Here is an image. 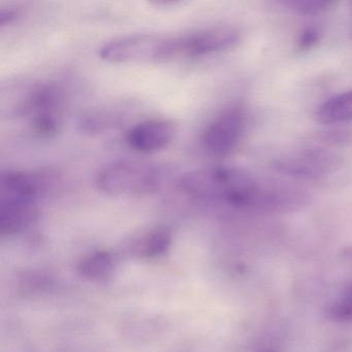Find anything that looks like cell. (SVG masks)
Returning a JSON list of instances; mask_svg holds the SVG:
<instances>
[{
  "instance_id": "cell-8",
  "label": "cell",
  "mask_w": 352,
  "mask_h": 352,
  "mask_svg": "<svg viewBox=\"0 0 352 352\" xmlns=\"http://www.w3.org/2000/svg\"><path fill=\"white\" fill-rule=\"evenodd\" d=\"M177 131L176 123L170 119H147L129 129L126 142L131 149L140 153H155L172 144Z\"/></svg>"
},
{
  "instance_id": "cell-17",
  "label": "cell",
  "mask_w": 352,
  "mask_h": 352,
  "mask_svg": "<svg viewBox=\"0 0 352 352\" xmlns=\"http://www.w3.org/2000/svg\"><path fill=\"white\" fill-rule=\"evenodd\" d=\"M320 34L316 28L309 26L300 32L298 36V46L300 50H310L318 43Z\"/></svg>"
},
{
  "instance_id": "cell-3",
  "label": "cell",
  "mask_w": 352,
  "mask_h": 352,
  "mask_svg": "<svg viewBox=\"0 0 352 352\" xmlns=\"http://www.w3.org/2000/svg\"><path fill=\"white\" fill-rule=\"evenodd\" d=\"M12 114L25 117L32 131L43 138H52L60 131L65 114L63 90L54 83L28 86L17 98Z\"/></svg>"
},
{
  "instance_id": "cell-20",
  "label": "cell",
  "mask_w": 352,
  "mask_h": 352,
  "mask_svg": "<svg viewBox=\"0 0 352 352\" xmlns=\"http://www.w3.org/2000/svg\"><path fill=\"white\" fill-rule=\"evenodd\" d=\"M259 352H279L277 349H274V348H265V349L261 350Z\"/></svg>"
},
{
  "instance_id": "cell-19",
  "label": "cell",
  "mask_w": 352,
  "mask_h": 352,
  "mask_svg": "<svg viewBox=\"0 0 352 352\" xmlns=\"http://www.w3.org/2000/svg\"><path fill=\"white\" fill-rule=\"evenodd\" d=\"M340 256L345 259V261H351L352 263V246L345 247V248L342 249L341 252H340Z\"/></svg>"
},
{
  "instance_id": "cell-13",
  "label": "cell",
  "mask_w": 352,
  "mask_h": 352,
  "mask_svg": "<svg viewBox=\"0 0 352 352\" xmlns=\"http://www.w3.org/2000/svg\"><path fill=\"white\" fill-rule=\"evenodd\" d=\"M79 271L82 276L88 279H104L113 271L112 256L106 251H98L90 254L80 263Z\"/></svg>"
},
{
  "instance_id": "cell-16",
  "label": "cell",
  "mask_w": 352,
  "mask_h": 352,
  "mask_svg": "<svg viewBox=\"0 0 352 352\" xmlns=\"http://www.w3.org/2000/svg\"><path fill=\"white\" fill-rule=\"evenodd\" d=\"M283 5L302 15H315V14L327 11L333 6V3L319 1V0H294V1L292 0V1H285Z\"/></svg>"
},
{
  "instance_id": "cell-10",
  "label": "cell",
  "mask_w": 352,
  "mask_h": 352,
  "mask_svg": "<svg viewBox=\"0 0 352 352\" xmlns=\"http://www.w3.org/2000/svg\"><path fill=\"white\" fill-rule=\"evenodd\" d=\"M38 217V201L0 197V232L3 236L23 232Z\"/></svg>"
},
{
  "instance_id": "cell-12",
  "label": "cell",
  "mask_w": 352,
  "mask_h": 352,
  "mask_svg": "<svg viewBox=\"0 0 352 352\" xmlns=\"http://www.w3.org/2000/svg\"><path fill=\"white\" fill-rule=\"evenodd\" d=\"M116 110L106 108L104 110L92 111L82 116L79 121V129L84 135H96L104 133L113 125L116 124Z\"/></svg>"
},
{
  "instance_id": "cell-2",
  "label": "cell",
  "mask_w": 352,
  "mask_h": 352,
  "mask_svg": "<svg viewBox=\"0 0 352 352\" xmlns=\"http://www.w3.org/2000/svg\"><path fill=\"white\" fill-rule=\"evenodd\" d=\"M164 170L151 162L117 160L96 175L98 190L110 197H143L156 192L164 181Z\"/></svg>"
},
{
  "instance_id": "cell-6",
  "label": "cell",
  "mask_w": 352,
  "mask_h": 352,
  "mask_svg": "<svg viewBox=\"0 0 352 352\" xmlns=\"http://www.w3.org/2000/svg\"><path fill=\"white\" fill-rule=\"evenodd\" d=\"M241 34L230 26H215L175 36L176 59L199 58L234 48Z\"/></svg>"
},
{
  "instance_id": "cell-4",
  "label": "cell",
  "mask_w": 352,
  "mask_h": 352,
  "mask_svg": "<svg viewBox=\"0 0 352 352\" xmlns=\"http://www.w3.org/2000/svg\"><path fill=\"white\" fill-rule=\"evenodd\" d=\"M100 59L115 65H158L176 60L175 36L139 34L106 43L98 51Z\"/></svg>"
},
{
  "instance_id": "cell-15",
  "label": "cell",
  "mask_w": 352,
  "mask_h": 352,
  "mask_svg": "<svg viewBox=\"0 0 352 352\" xmlns=\"http://www.w3.org/2000/svg\"><path fill=\"white\" fill-rule=\"evenodd\" d=\"M325 316L333 322H352V292L331 302L327 307Z\"/></svg>"
},
{
  "instance_id": "cell-5",
  "label": "cell",
  "mask_w": 352,
  "mask_h": 352,
  "mask_svg": "<svg viewBox=\"0 0 352 352\" xmlns=\"http://www.w3.org/2000/svg\"><path fill=\"white\" fill-rule=\"evenodd\" d=\"M246 115L241 107H232L216 116L201 135V147L208 155L222 158L230 155L242 140Z\"/></svg>"
},
{
  "instance_id": "cell-14",
  "label": "cell",
  "mask_w": 352,
  "mask_h": 352,
  "mask_svg": "<svg viewBox=\"0 0 352 352\" xmlns=\"http://www.w3.org/2000/svg\"><path fill=\"white\" fill-rule=\"evenodd\" d=\"M172 242V232L166 228L150 230L141 241V250L145 256H158L168 250Z\"/></svg>"
},
{
  "instance_id": "cell-18",
  "label": "cell",
  "mask_w": 352,
  "mask_h": 352,
  "mask_svg": "<svg viewBox=\"0 0 352 352\" xmlns=\"http://www.w3.org/2000/svg\"><path fill=\"white\" fill-rule=\"evenodd\" d=\"M20 12L15 9H1L0 11V26L10 25L19 18Z\"/></svg>"
},
{
  "instance_id": "cell-7",
  "label": "cell",
  "mask_w": 352,
  "mask_h": 352,
  "mask_svg": "<svg viewBox=\"0 0 352 352\" xmlns=\"http://www.w3.org/2000/svg\"><path fill=\"white\" fill-rule=\"evenodd\" d=\"M341 166V158L319 148L302 149L286 154L275 162L278 172L298 179L315 180L333 174Z\"/></svg>"
},
{
  "instance_id": "cell-9",
  "label": "cell",
  "mask_w": 352,
  "mask_h": 352,
  "mask_svg": "<svg viewBox=\"0 0 352 352\" xmlns=\"http://www.w3.org/2000/svg\"><path fill=\"white\" fill-rule=\"evenodd\" d=\"M50 180L46 175L25 170H8L1 176L0 197L38 201L48 191Z\"/></svg>"
},
{
  "instance_id": "cell-1",
  "label": "cell",
  "mask_w": 352,
  "mask_h": 352,
  "mask_svg": "<svg viewBox=\"0 0 352 352\" xmlns=\"http://www.w3.org/2000/svg\"><path fill=\"white\" fill-rule=\"evenodd\" d=\"M184 195L199 201L223 204L236 209L271 212L276 185L265 184L250 173L228 166L192 170L179 179Z\"/></svg>"
},
{
  "instance_id": "cell-11",
  "label": "cell",
  "mask_w": 352,
  "mask_h": 352,
  "mask_svg": "<svg viewBox=\"0 0 352 352\" xmlns=\"http://www.w3.org/2000/svg\"><path fill=\"white\" fill-rule=\"evenodd\" d=\"M322 124H340L352 120V90L338 94L323 102L315 113Z\"/></svg>"
}]
</instances>
